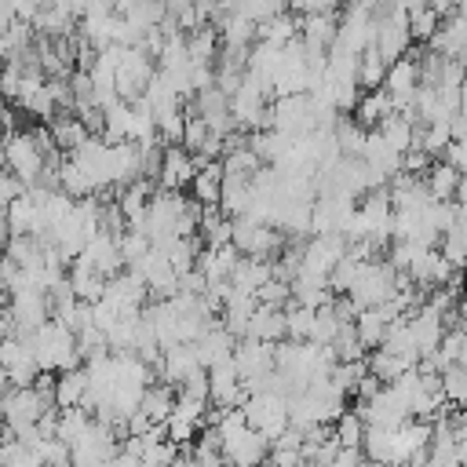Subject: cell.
Listing matches in <instances>:
<instances>
[{
    "label": "cell",
    "instance_id": "42",
    "mask_svg": "<svg viewBox=\"0 0 467 467\" xmlns=\"http://www.w3.org/2000/svg\"><path fill=\"white\" fill-rule=\"evenodd\" d=\"M434 11H441V15H452L456 11V0H427Z\"/></svg>",
    "mask_w": 467,
    "mask_h": 467
},
{
    "label": "cell",
    "instance_id": "36",
    "mask_svg": "<svg viewBox=\"0 0 467 467\" xmlns=\"http://www.w3.org/2000/svg\"><path fill=\"white\" fill-rule=\"evenodd\" d=\"M336 438L343 441V445H361L365 441V431H368V423H365V416L354 409V412H343L336 423Z\"/></svg>",
    "mask_w": 467,
    "mask_h": 467
},
{
    "label": "cell",
    "instance_id": "18",
    "mask_svg": "<svg viewBox=\"0 0 467 467\" xmlns=\"http://www.w3.org/2000/svg\"><path fill=\"white\" fill-rule=\"evenodd\" d=\"M248 336H259V339H270V343L285 339L288 336V314H285V306H274V303H263L259 299V306H255V314L248 321Z\"/></svg>",
    "mask_w": 467,
    "mask_h": 467
},
{
    "label": "cell",
    "instance_id": "31",
    "mask_svg": "<svg viewBox=\"0 0 467 467\" xmlns=\"http://www.w3.org/2000/svg\"><path fill=\"white\" fill-rule=\"evenodd\" d=\"M441 11H434L431 4H423V7H412L409 11V29H412V40H420V44H431V36L438 33V26H441Z\"/></svg>",
    "mask_w": 467,
    "mask_h": 467
},
{
    "label": "cell",
    "instance_id": "23",
    "mask_svg": "<svg viewBox=\"0 0 467 467\" xmlns=\"http://www.w3.org/2000/svg\"><path fill=\"white\" fill-rule=\"evenodd\" d=\"M292 299H296V303H306V306L317 310V306L332 303L336 292H332L328 277H317V274H296V277H292Z\"/></svg>",
    "mask_w": 467,
    "mask_h": 467
},
{
    "label": "cell",
    "instance_id": "9",
    "mask_svg": "<svg viewBox=\"0 0 467 467\" xmlns=\"http://www.w3.org/2000/svg\"><path fill=\"white\" fill-rule=\"evenodd\" d=\"M208 383H212V405H219V409H237V405H244V398H248L244 376H241V368H237L234 358L212 365V368H208Z\"/></svg>",
    "mask_w": 467,
    "mask_h": 467
},
{
    "label": "cell",
    "instance_id": "21",
    "mask_svg": "<svg viewBox=\"0 0 467 467\" xmlns=\"http://www.w3.org/2000/svg\"><path fill=\"white\" fill-rule=\"evenodd\" d=\"M88 390H91L88 365H73V368H62V372H58V390H55V401H58V409H73V405H84Z\"/></svg>",
    "mask_w": 467,
    "mask_h": 467
},
{
    "label": "cell",
    "instance_id": "34",
    "mask_svg": "<svg viewBox=\"0 0 467 467\" xmlns=\"http://www.w3.org/2000/svg\"><path fill=\"white\" fill-rule=\"evenodd\" d=\"M365 372H368V358L336 361V368H332V383H336L339 390H347V394H358V383L365 379Z\"/></svg>",
    "mask_w": 467,
    "mask_h": 467
},
{
    "label": "cell",
    "instance_id": "33",
    "mask_svg": "<svg viewBox=\"0 0 467 467\" xmlns=\"http://www.w3.org/2000/svg\"><path fill=\"white\" fill-rule=\"evenodd\" d=\"M347 321L339 317V310H336V303H325V306H317V317H314V332H310V339H317V343H336V336H339V328H343Z\"/></svg>",
    "mask_w": 467,
    "mask_h": 467
},
{
    "label": "cell",
    "instance_id": "12",
    "mask_svg": "<svg viewBox=\"0 0 467 467\" xmlns=\"http://www.w3.org/2000/svg\"><path fill=\"white\" fill-rule=\"evenodd\" d=\"M197 368H204L201 365V358H197V343H175V347H168L164 350V358H161V365H157V379H168V383H182L186 376H193Z\"/></svg>",
    "mask_w": 467,
    "mask_h": 467
},
{
    "label": "cell",
    "instance_id": "39",
    "mask_svg": "<svg viewBox=\"0 0 467 467\" xmlns=\"http://www.w3.org/2000/svg\"><path fill=\"white\" fill-rule=\"evenodd\" d=\"M431 164H434V153H427L423 146H412V150H405L401 171H409V175H427V171H431Z\"/></svg>",
    "mask_w": 467,
    "mask_h": 467
},
{
    "label": "cell",
    "instance_id": "13",
    "mask_svg": "<svg viewBox=\"0 0 467 467\" xmlns=\"http://www.w3.org/2000/svg\"><path fill=\"white\" fill-rule=\"evenodd\" d=\"M427 47H434L445 58H467V15H460V11L445 15Z\"/></svg>",
    "mask_w": 467,
    "mask_h": 467
},
{
    "label": "cell",
    "instance_id": "37",
    "mask_svg": "<svg viewBox=\"0 0 467 467\" xmlns=\"http://www.w3.org/2000/svg\"><path fill=\"white\" fill-rule=\"evenodd\" d=\"M208 139H212L208 120H204L197 109H190V113H186V135H182V146H186V150H193V153H201Z\"/></svg>",
    "mask_w": 467,
    "mask_h": 467
},
{
    "label": "cell",
    "instance_id": "22",
    "mask_svg": "<svg viewBox=\"0 0 467 467\" xmlns=\"http://www.w3.org/2000/svg\"><path fill=\"white\" fill-rule=\"evenodd\" d=\"M274 277V263L266 255H241L237 266H234V285L237 288H248V292H259L266 281Z\"/></svg>",
    "mask_w": 467,
    "mask_h": 467
},
{
    "label": "cell",
    "instance_id": "30",
    "mask_svg": "<svg viewBox=\"0 0 467 467\" xmlns=\"http://www.w3.org/2000/svg\"><path fill=\"white\" fill-rule=\"evenodd\" d=\"M452 142V120L449 117H438V120H431V124H423L420 128V139H416V146H423L427 153H445V146Z\"/></svg>",
    "mask_w": 467,
    "mask_h": 467
},
{
    "label": "cell",
    "instance_id": "35",
    "mask_svg": "<svg viewBox=\"0 0 467 467\" xmlns=\"http://www.w3.org/2000/svg\"><path fill=\"white\" fill-rule=\"evenodd\" d=\"M285 314H288V339H310L317 310L306 306V303H296V299H292V303L285 306Z\"/></svg>",
    "mask_w": 467,
    "mask_h": 467
},
{
    "label": "cell",
    "instance_id": "15",
    "mask_svg": "<svg viewBox=\"0 0 467 467\" xmlns=\"http://www.w3.org/2000/svg\"><path fill=\"white\" fill-rule=\"evenodd\" d=\"M394 317H398V314H394V306H390V303L361 306V310H358V317H354V328H358L361 343H365L368 350H376V347L383 343V336H387V328H390V321H394Z\"/></svg>",
    "mask_w": 467,
    "mask_h": 467
},
{
    "label": "cell",
    "instance_id": "40",
    "mask_svg": "<svg viewBox=\"0 0 467 467\" xmlns=\"http://www.w3.org/2000/svg\"><path fill=\"white\" fill-rule=\"evenodd\" d=\"M449 164H456L460 171H467V135L463 139H452L449 146H445V153H441Z\"/></svg>",
    "mask_w": 467,
    "mask_h": 467
},
{
    "label": "cell",
    "instance_id": "27",
    "mask_svg": "<svg viewBox=\"0 0 467 467\" xmlns=\"http://www.w3.org/2000/svg\"><path fill=\"white\" fill-rule=\"evenodd\" d=\"M387 58L379 55V47L372 44V47H365L361 55H358V84L365 88V91H372V88H383V80H387Z\"/></svg>",
    "mask_w": 467,
    "mask_h": 467
},
{
    "label": "cell",
    "instance_id": "11",
    "mask_svg": "<svg viewBox=\"0 0 467 467\" xmlns=\"http://www.w3.org/2000/svg\"><path fill=\"white\" fill-rule=\"evenodd\" d=\"M197 168H201V164H197V153H193V150H186L182 142H164V161H161L157 182L168 186V190H182V186L193 182Z\"/></svg>",
    "mask_w": 467,
    "mask_h": 467
},
{
    "label": "cell",
    "instance_id": "28",
    "mask_svg": "<svg viewBox=\"0 0 467 467\" xmlns=\"http://www.w3.org/2000/svg\"><path fill=\"white\" fill-rule=\"evenodd\" d=\"M438 361L445 365H467V325H449L438 343Z\"/></svg>",
    "mask_w": 467,
    "mask_h": 467
},
{
    "label": "cell",
    "instance_id": "24",
    "mask_svg": "<svg viewBox=\"0 0 467 467\" xmlns=\"http://www.w3.org/2000/svg\"><path fill=\"white\" fill-rule=\"evenodd\" d=\"M460 175H463V171L441 157V161H434V164H431V171H427L423 179H427V186H431L434 201H456V186H460Z\"/></svg>",
    "mask_w": 467,
    "mask_h": 467
},
{
    "label": "cell",
    "instance_id": "5",
    "mask_svg": "<svg viewBox=\"0 0 467 467\" xmlns=\"http://www.w3.org/2000/svg\"><path fill=\"white\" fill-rule=\"evenodd\" d=\"M117 456V427L91 420L88 431L73 441V463L77 467H95V463H113Z\"/></svg>",
    "mask_w": 467,
    "mask_h": 467
},
{
    "label": "cell",
    "instance_id": "7",
    "mask_svg": "<svg viewBox=\"0 0 467 467\" xmlns=\"http://www.w3.org/2000/svg\"><path fill=\"white\" fill-rule=\"evenodd\" d=\"M153 55L150 51H142L139 44H131V47H124V58H120V69H117V91H120V99H128V102H135V99H142L146 95V84L153 80Z\"/></svg>",
    "mask_w": 467,
    "mask_h": 467
},
{
    "label": "cell",
    "instance_id": "26",
    "mask_svg": "<svg viewBox=\"0 0 467 467\" xmlns=\"http://www.w3.org/2000/svg\"><path fill=\"white\" fill-rule=\"evenodd\" d=\"M299 22H303V18H299L296 11H277V15H270V18L259 22V40L288 44V40L299 36Z\"/></svg>",
    "mask_w": 467,
    "mask_h": 467
},
{
    "label": "cell",
    "instance_id": "32",
    "mask_svg": "<svg viewBox=\"0 0 467 467\" xmlns=\"http://www.w3.org/2000/svg\"><path fill=\"white\" fill-rule=\"evenodd\" d=\"M365 263H368V259H358L354 252H347V255H343V259L332 266V274H328V285H332V292H350V285L361 277Z\"/></svg>",
    "mask_w": 467,
    "mask_h": 467
},
{
    "label": "cell",
    "instance_id": "29",
    "mask_svg": "<svg viewBox=\"0 0 467 467\" xmlns=\"http://www.w3.org/2000/svg\"><path fill=\"white\" fill-rule=\"evenodd\" d=\"M368 131H372V128H365L361 120L339 117V120H336V139H339L343 157H361V153H365V142H368Z\"/></svg>",
    "mask_w": 467,
    "mask_h": 467
},
{
    "label": "cell",
    "instance_id": "44",
    "mask_svg": "<svg viewBox=\"0 0 467 467\" xmlns=\"http://www.w3.org/2000/svg\"><path fill=\"white\" fill-rule=\"evenodd\" d=\"M460 109L467 113V80H463V102H460Z\"/></svg>",
    "mask_w": 467,
    "mask_h": 467
},
{
    "label": "cell",
    "instance_id": "2",
    "mask_svg": "<svg viewBox=\"0 0 467 467\" xmlns=\"http://www.w3.org/2000/svg\"><path fill=\"white\" fill-rule=\"evenodd\" d=\"M4 161H7V171H15L26 186L40 182V175H44V168H47V153L40 150L33 128H26V131H7V139H4Z\"/></svg>",
    "mask_w": 467,
    "mask_h": 467
},
{
    "label": "cell",
    "instance_id": "25",
    "mask_svg": "<svg viewBox=\"0 0 467 467\" xmlns=\"http://www.w3.org/2000/svg\"><path fill=\"white\" fill-rule=\"evenodd\" d=\"M416 361L412 358H405V354H394V350H387V347H376V350H368V372H376L383 383H394L401 372H409Z\"/></svg>",
    "mask_w": 467,
    "mask_h": 467
},
{
    "label": "cell",
    "instance_id": "17",
    "mask_svg": "<svg viewBox=\"0 0 467 467\" xmlns=\"http://www.w3.org/2000/svg\"><path fill=\"white\" fill-rule=\"evenodd\" d=\"M223 179H226V164H223V157L204 161V164L197 168L193 182H190L193 201H201V204H219V201H223Z\"/></svg>",
    "mask_w": 467,
    "mask_h": 467
},
{
    "label": "cell",
    "instance_id": "4",
    "mask_svg": "<svg viewBox=\"0 0 467 467\" xmlns=\"http://www.w3.org/2000/svg\"><path fill=\"white\" fill-rule=\"evenodd\" d=\"M51 405H55V401H47L33 383H29V387H11V383H4V401H0V409H4V423H7L15 434L36 427L40 416H44Z\"/></svg>",
    "mask_w": 467,
    "mask_h": 467
},
{
    "label": "cell",
    "instance_id": "41",
    "mask_svg": "<svg viewBox=\"0 0 467 467\" xmlns=\"http://www.w3.org/2000/svg\"><path fill=\"white\" fill-rule=\"evenodd\" d=\"M0 190H4V204H11V201H15V197H22L29 186H26V182H22L15 171H7V175L0 179Z\"/></svg>",
    "mask_w": 467,
    "mask_h": 467
},
{
    "label": "cell",
    "instance_id": "8",
    "mask_svg": "<svg viewBox=\"0 0 467 467\" xmlns=\"http://www.w3.org/2000/svg\"><path fill=\"white\" fill-rule=\"evenodd\" d=\"M383 88L390 91L398 109H412V99L420 91V51H405L401 58H394L387 66V80Z\"/></svg>",
    "mask_w": 467,
    "mask_h": 467
},
{
    "label": "cell",
    "instance_id": "10",
    "mask_svg": "<svg viewBox=\"0 0 467 467\" xmlns=\"http://www.w3.org/2000/svg\"><path fill=\"white\" fill-rule=\"evenodd\" d=\"M234 361H237L244 383H252V379L266 376L270 368H277V361H274V343H270V339H259V336H241L237 347H234Z\"/></svg>",
    "mask_w": 467,
    "mask_h": 467
},
{
    "label": "cell",
    "instance_id": "19",
    "mask_svg": "<svg viewBox=\"0 0 467 467\" xmlns=\"http://www.w3.org/2000/svg\"><path fill=\"white\" fill-rule=\"evenodd\" d=\"M80 40H88L95 51L117 44V11H95V15H84L80 26H77Z\"/></svg>",
    "mask_w": 467,
    "mask_h": 467
},
{
    "label": "cell",
    "instance_id": "16",
    "mask_svg": "<svg viewBox=\"0 0 467 467\" xmlns=\"http://www.w3.org/2000/svg\"><path fill=\"white\" fill-rule=\"evenodd\" d=\"M299 36L306 40V47H321L328 51L336 44V33H339V22H336V11H314V15H299Z\"/></svg>",
    "mask_w": 467,
    "mask_h": 467
},
{
    "label": "cell",
    "instance_id": "14",
    "mask_svg": "<svg viewBox=\"0 0 467 467\" xmlns=\"http://www.w3.org/2000/svg\"><path fill=\"white\" fill-rule=\"evenodd\" d=\"M234 347H237V336H234L223 321H212V325L201 332V339H197V358H201L204 368H212V365L234 358Z\"/></svg>",
    "mask_w": 467,
    "mask_h": 467
},
{
    "label": "cell",
    "instance_id": "3",
    "mask_svg": "<svg viewBox=\"0 0 467 467\" xmlns=\"http://www.w3.org/2000/svg\"><path fill=\"white\" fill-rule=\"evenodd\" d=\"M270 128L288 131V135H306L317 128V102L310 91H292L277 95L270 102Z\"/></svg>",
    "mask_w": 467,
    "mask_h": 467
},
{
    "label": "cell",
    "instance_id": "1",
    "mask_svg": "<svg viewBox=\"0 0 467 467\" xmlns=\"http://www.w3.org/2000/svg\"><path fill=\"white\" fill-rule=\"evenodd\" d=\"M244 416L248 423L266 438V441H277L288 427H292V416H288V394H277V390H255L244 398Z\"/></svg>",
    "mask_w": 467,
    "mask_h": 467
},
{
    "label": "cell",
    "instance_id": "6",
    "mask_svg": "<svg viewBox=\"0 0 467 467\" xmlns=\"http://www.w3.org/2000/svg\"><path fill=\"white\" fill-rule=\"evenodd\" d=\"M347 252H350L347 234H314L310 241H303V266H299V274L328 277L332 266H336Z\"/></svg>",
    "mask_w": 467,
    "mask_h": 467
},
{
    "label": "cell",
    "instance_id": "20",
    "mask_svg": "<svg viewBox=\"0 0 467 467\" xmlns=\"http://www.w3.org/2000/svg\"><path fill=\"white\" fill-rule=\"evenodd\" d=\"M390 113H398V106H394V99H390L387 88H372V91H365V95L358 99V106H354V120H361L365 128H379Z\"/></svg>",
    "mask_w": 467,
    "mask_h": 467
},
{
    "label": "cell",
    "instance_id": "45",
    "mask_svg": "<svg viewBox=\"0 0 467 467\" xmlns=\"http://www.w3.org/2000/svg\"><path fill=\"white\" fill-rule=\"evenodd\" d=\"M456 11H460V15H467V0H456Z\"/></svg>",
    "mask_w": 467,
    "mask_h": 467
},
{
    "label": "cell",
    "instance_id": "43",
    "mask_svg": "<svg viewBox=\"0 0 467 467\" xmlns=\"http://www.w3.org/2000/svg\"><path fill=\"white\" fill-rule=\"evenodd\" d=\"M456 201H460V204H467V171L460 175V186H456Z\"/></svg>",
    "mask_w": 467,
    "mask_h": 467
},
{
    "label": "cell",
    "instance_id": "38",
    "mask_svg": "<svg viewBox=\"0 0 467 467\" xmlns=\"http://www.w3.org/2000/svg\"><path fill=\"white\" fill-rule=\"evenodd\" d=\"M259 299L263 303H274V306H288L292 303V281H285V277H270L263 288H259Z\"/></svg>",
    "mask_w": 467,
    "mask_h": 467
}]
</instances>
